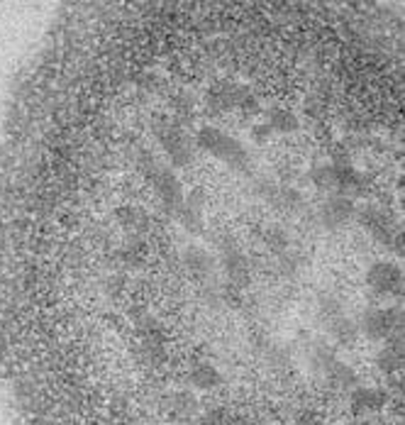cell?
<instances>
[{
  "mask_svg": "<svg viewBox=\"0 0 405 425\" xmlns=\"http://www.w3.org/2000/svg\"><path fill=\"white\" fill-rule=\"evenodd\" d=\"M198 145L202 147V150L210 152V154L220 157V159L227 161L230 166H235V169L246 166L244 145H242L240 140H235V137L222 135V132L215 130V127H202L200 135H198Z\"/></svg>",
  "mask_w": 405,
  "mask_h": 425,
  "instance_id": "obj_1",
  "label": "cell"
},
{
  "mask_svg": "<svg viewBox=\"0 0 405 425\" xmlns=\"http://www.w3.org/2000/svg\"><path fill=\"white\" fill-rule=\"evenodd\" d=\"M401 310L369 308L357 323V328L371 340H391L393 333H401Z\"/></svg>",
  "mask_w": 405,
  "mask_h": 425,
  "instance_id": "obj_2",
  "label": "cell"
},
{
  "mask_svg": "<svg viewBox=\"0 0 405 425\" xmlns=\"http://www.w3.org/2000/svg\"><path fill=\"white\" fill-rule=\"evenodd\" d=\"M367 284L369 289L381 296L398 294L403 286V271L396 264H391V261H378V264H374L367 271Z\"/></svg>",
  "mask_w": 405,
  "mask_h": 425,
  "instance_id": "obj_3",
  "label": "cell"
},
{
  "mask_svg": "<svg viewBox=\"0 0 405 425\" xmlns=\"http://www.w3.org/2000/svg\"><path fill=\"white\" fill-rule=\"evenodd\" d=\"M318 215H320V222H323L325 227H339V225H344V222H349L354 215H357V208H354L352 199L334 194V196H330L323 206H320Z\"/></svg>",
  "mask_w": 405,
  "mask_h": 425,
  "instance_id": "obj_4",
  "label": "cell"
},
{
  "mask_svg": "<svg viewBox=\"0 0 405 425\" xmlns=\"http://www.w3.org/2000/svg\"><path fill=\"white\" fill-rule=\"evenodd\" d=\"M154 184H156V191H159V196L171 206V208H181V203H184V191H181V181L176 179V176L171 174L169 169L156 171Z\"/></svg>",
  "mask_w": 405,
  "mask_h": 425,
  "instance_id": "obj_5",
  "label": "cell"
},
{
  "mask_svg": "<svg viewBox=\"0 0 405 425\" xmlns=\"http://www.w3.org/2000/svg\"><path fill=\"white\" fill-rule=\"evenodd\" d=\"M222 264H225L227 276H230L235 284H242V281L249 276V264H246L244 254H242V252H237L235 247L225 250V254H222Z\"/></svg>",
  "mask_w": 405,
  "mask_h": 425,
  "instance_id": "obj_6",
  "label": "cell"
},
{
  "mask_svg": "<svg viewBox=\"0 0 405 425\" xmlns=\"http://www.w3.org/2000/svg\"><path fill=\"white\" fill-rule=\"evenodd\" d=\"M357 323H352L349 318H344V315H339V318L330 320V335H332L334 343L339 345H349L354 338H357Z\"/></svg>",
  "mask_w": 405,
  "mask_h": 425,
  "instance_id": "obj_7",
  "label": "cell"
},
{
  "mask_svg": "<svg viewBox=\"0 0 405 425\" xmlns=\"http://www.w3.org/2000/svg\"><path fill=\"white\" fill-rule=\"evenodd\" d=\"M269 130L271 132H293L298 130V117L290 110H284V108H276V110L269 113Z\"/></svg>",
  "mask_w": 405,
  "mask_h": 425,
  "instance_id": "obj_8",
  "label": "cell"
},
{
  "mask_svg": "<svg viewBox=\"0 0 405 425\" xmlns=\"http://www.w3.org/2000/svg\"><path fill=\"white\" fill-rule=\"evenodd\" d=\"M184 261L196 274H210L212 271V257L205 250H200V247H189L184 254Z\"/></svg>",
  "mask_w": 405,
  "mask_h": 425,
  "instance_id": "obj_9",
  "label": "cell"
},
{
  "mask_svg": "<svg viewBox=\"0 0 405 425\" xmlns=\"http://www.w3.org/2000/svg\"><path fill=\"white\" fill-rule=\"evenodd\" d=\"M310 179L318 189L323 191H337V166L334 164H323V166H315L310 171Z\"/></svg>",
  "mask_w": 405,
  "mask_h": 425,
  "instance_id": "obj_10",
  "label": "cell"
},
{
  "mask_svg": "<svg viewBox=\"0 0 405 425\" xmlns=\"http://www.w3.org/2000/svg\"><path fill=\"white\" fill-rule=\"evenodd\" d=\"M274 201L286 210H298L300 206H303V196H300V191L298 189H288V186H284V189L276 191Z\"/></svg>",
  "mask_w": 405,
  "mask_h": 425,
  "instance_id": "obj_11",
  "label": "cell"
},
{
  "mask_svg": "<svg viewBox=\"0 0 405 425\" xmlns=\"http://www.w3.org/2000/svg\"><path fill=\"white\" fill-rule=\"evenodd\" d=\"M164 147H166V152H169L171 159H174L176 164H186V161H189L191 152H189V147L184 145V140H181V137H176V135L164 137Z\"/></svg>",
  "mask_w": 405,
  "mask_h": 425,
  "instance_id": "obj_12",
  "label": "cell"
},
{
  "mask_svg": "<svg viewBox=\"0 0 405 425\" xmlns=\"http://www.w3.org/2000/svg\"><path fill=\"white\" fill-rule=\"evenodd\" d=\"M327 374H330V379H334V382L342 384V387H347V384H354L352 367H347L344 362H332V359H330V362H327Z\"/></svg>",
  "mask_w": 405,
  "mask_h": 425,
  "instance_id": "obj_13",
  "label": "cell"
},
{
  "mask_svg": "<svg viewBox=\"0 0 405 425\" xmlns=\"http://www.w3.org/2000/svg\"><path fill=\"white\" fill-rule=\"evenodd\" d=\"M191 379H193L196 387H212V384L220 382V374H217V369H215V367H207V364H200V367H196V369H193Z\"/></svg>",
  "mask_w": 405,
  "mask_h": 425,
  "instance_id": "obj_14",
  "label": "cell"
},
{
  "mask_svg": "<svg viewBox=\"0 0 405 425\" xmlns=\"http://www.w3.org/2000/svg\"><path fill=\"white\" fill-rule=\"evenodd\" d=\"M378 364H381L383 369L401 367V345H388L381 352V357H378Z\"/></svg>",
  "mask_w": 405,
  "mask_h": 425,
  "instance_id": "obj_15",
  "label": "cell"
},
{
  "mask_svg": "<svg viewBox=\"0 0 405 425\" xmlns=\"http://www.w3.org/2000/svg\"><path fill=\"white\" fill-rule=\"evenodd\" d=\"M266 240H269V245H271V250H279V252H284L286 247H288V235H286L284 230H281V227H274V230L269 232V235H266Z\"/></svg>",
  "mask_w": 405,
  "mask_h": 425,
  "instance_id": "obj_16",
  "label": "cell"
},
{
  "mask_svg": "<svg viewBox=\"0 0 405 425\" xmlns=\"http://www.w3.org/2000/svg\"><path fill=\"white\" fill-rule=\"evenodd\" d=\"M357 401H362L364 406H374V403L378 401V391H371V389H359Z\"/></svg>",
  "mask_w": 405,
  "mask_h": 425,
  "instance_id": "obj_17",
  "label": "cell"
},
{
  "mask_svg": "<svg viewBox=\"0 0 405 425\" xmlns=\"http://www.w3.org/2000/svg\"><path fill=\"white\" fill-rule=\"evenodd\" d=\"M269 135H271L269 125H259V127H254V137H256V140H259V142H264Z\"/></svg>",
  "mask_w": 405,
  "mask_h": 425,
  "instance_id": "obj_18",
  "label": "cell"
}]
</instances>
